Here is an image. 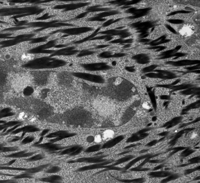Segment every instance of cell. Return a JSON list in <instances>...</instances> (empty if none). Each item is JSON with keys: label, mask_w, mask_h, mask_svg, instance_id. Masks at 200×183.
Wrapping results in <instances>:
<instances>
[{"label": "cell", "mask_w": 200, "mask_h": 183, "mask_svg": "<svg viewBox=\"0 0 200 183\" xmlns=\"http://www.w3.org/2000/svg\"><path fill=\"white\" fill-rule=\"evenodd\" d=\"M168 31V29L164 26V24L159 25L155 27L153 32L151 33L146 38L151 40H156L161 36L165 35Z\"/></svg>", "instance_id": "5"}, {"label": "cell", "mask_w": 200, "mask_h": 183, "mask_svg": "<svg viewBox=\"0 0 200 183\" xmlns=\"http://www.w3.org/2000/svg\"><path fill=\"white\" fill-rule=\"evenodd\" d=\"M142 160H140V161H138V162H137L138 164H135V165H134V167H132V168H135L137 167V166H138V165H139V164L141 163L142 162Z\"/></svg>", "instance_id": "27"}, {"label": "cell", "mask_w": 200, "mask_h": 183, "mask_svg": "<svg viewBox=\"0 0 200 183\" xmlns=\"http://www.w3.org/2000/svg\"><path fill=\"white\" fill-rule=\"evenodd\" d=\"M200 130L199 128H197L193 131L188 132L187 135L183 136L180 141L185 142L183 145L185 146H193L196 144L197 141H199Z\"/></svg>", "instance_id": "2"}, {"label": "cell", "mask_w": 200, "mask_h": 183, "mask_svg": "<svg viewBox=\"0 0 200 183\" xmlns=\"http://www.w3.org/2000/svg\"><path fill=\"white\" fill-rule=\"evenodd\" d=\"M81 66L85 70L91 72L109 70L111 68L108 64L103 62L83 64Z\"/></svg>", "instance_id": "4"}, {"label": "cell", "mask_w": 200, "mask_h": 183, "mask_svg": "<svg viewBox=\"0 0 200 183\" xmlns=\"http://www.w3.org/2000/svg\"><path fill=\"white\" fill-rule=\"evenodd\" d=\"M83 150V147H79L78 148L75 150V151L73 152L72 153L70 154V156H75L76 155H78L79 153H80V152L82 151Z\"/></svg>", "instance_id": "20"}, {"label": "cell", "mask_w": 200, "mask_h": 183, "mask_svg": "<svg viewBox=\"0 0 200 183\" xmlns=\"http://www.w3.org/2000/svg\"><path fill=\"white\" fill-rule=\"evenodd\" d=\"M75 135L76 134L75 133H69L66 131L65 133L59 136V137H56V138H52V139L50 140V142H52V143H55V142H58V141H61V140L65 139L72 137L73 136H75Z\"/></svg>", "instance_id": "11"}, {"label": "cell", "mask_w": 200, "mask_h": 183, "mask_svg": "<svg viewBox=\"0 0 200 183\" xmlns=\"http://www.w3.org/2000/svg\"><path fill=\"white\" fill-rule=\"evenodd\" d=\"M62 180V177L59 175H52L48 177L40 179L41 181L49 183H57L60 182Z\"/></svg>", "instance_id": "10"}, {"label": "cell", "mask_w": 200, "mask_h": 183, "mask_svg": "<svg viewBox=\"0 0 200 183\" xmlns=\"http://www.w3.org/2000/svg\"><path fill=\"white\" fill-rule=\"evenodd\" d=\"M157 166V164H153V163H149L146 164L145 165H144V168H153L154 167H155L156 166Z\"/></svg>", "instance_id": "22"}, {"label": "cell", "mask_w": 200, "mask_h": 183, "mask_svg": "<svg viewBox=\"0 0 200 183\" xmlns=\"http://www.w3.org/2000/svg\"><path fill=\"white\" fill-rule=\"evenodd\" d=\"M109 163L110 162H109L104 161L103 162L93 164L92 165H89V166H84V167L80 168L78 170V171H88V170L106 168V165Z\"/></svg>", "instance_id": "9"}, {"label": "cell", "mask_w": 200, "mask_h": 183, "mask_svg": "<svg viewBox=\"0 0 200 183\" xmlns=\"http://www.w3.org/2000/svg\"><path fill=\"white\" fill-rule=\"evenodd\" d=\"M105 161V160L103 159V156H95V157H82L78 159H77L69 161V163H73L78 162H86L89 163H97Z\"/></svg>", "instance_id": "7"}, {"label": "cell", "mask_w": 200, "mask_h": 183, "mask_svg": "<svg viewBox=\"0 0 200 183\" xmlns=\"http://www.w3.org/2000/svg\"><path fill=\"white\" fill-rule=\"evenodd\" d=\"M35 139V137L33 136H25L22 141H21V144L22 145H27L33 142Z\"/></svg>", "instance_id": "14"}, {"label": "cell", "mask_w": 200, "mask_h": 183, "mask_svg": "<svg viewBox=\"0 0 200 183\" xmlns=\"http://www.w3.org/2000/svg\"><path fill=\"white\" fill-rule=\"evenodd\" d=\"M198 12V11H197ZM197 12L188 13H179L169 16H167V20H180L186 22H193V18Z\"/></svg>", "instance_id": "6"}, {"label": "cell", "mask_w": 200, "mask_h": 183, "mask_svg": "<svg viewBox=\"0 0 200 183\" xmlns=\"http://www.w3.org/2000/svg\"><path fill=\"white\" fill-rule=\"evenodd\" d=\"M101 148H102V146L100 145H94L88 148L86 150V151H85V152L89 153L96 152V151H99Z\"/></svg>", "instance_id": "15"}, {"label": "cell", "mask_w": 200, "mask_h": 183, "mask_svg": "<svg viewBox=\"0 0 200 183\" xmlns=\"http://www.w3.org/2000/svg\"><path fill=\"white\" fill-rule=\"evenodd\" d=\"M66 131H57V132H53L47 136H46V137L48 138H56L61 136V135L63 134L64 133H65Z\"/></svg>", "instance_id": "16"}, {"label": "cell", "mask_w": 200, "mask_h": 183, "mask_svg": "<svg viewBox=\"0 0 200 183\" xmlns=\"http://www.w3.org/2000/svg\"><path fill=\"white\" fill-rule=\"evenodd\" d=\"M72 75L76 77L83 80L98 84H103L105 82L104 78L101 76L84 72H74Z\"/></svg>", "instance_id": "3"}, {"label": "cell", "mask_w": 200, "mask_h": 183, "mask_svg": "<svg viewBox=\"0 0 200 183\" xmlns=\"http://www.w3.org/2000/svg\"><path fill=\"white\" fill-rule=\"evenodd\" d=\"M94 137L92 136H89V137H88L87 139V140L88 142H93L94 141Z\"/></svg>", "instance_id": "25"}, {"label": "cell", "mask_w": 200, "mask_h": 183, "mask_svg": "<svg viewBox=\"0 0 200 183\" xmlns=\"http://www.w3.org/2000/svg\"><path fill=\"white\" fill-rule=\"evenodd\" d=\"M173 29L177 35L185 39L199 33V26L193 22H184L181 24H173L166 21L165 22Z\"/></svg>", "instance_id": "1"}, {"label": "cell", "mask_w": 200, "mask_h": 183, "mask_svg": "<svg viewBox=\"0 0 200 183\" xmlns=\"http://www.w3.org/2000/svg\"><path fill=\"white\" fill-rule=\"evenodd\" d=\"M44 158V156L43 155L41 154H38L35 155L34 156L33 155L31 157H30L29 158L27 159V160L30 162L36 161H40V160L43 159Z\"/></svg>", "instance_id": "18"}, {"label": "cell", "mask_w": 200, "mask_h": 183, "mask_svg": "<svg viewBox=\"0 0 200 183\" xmlns=\"http://www.w3.org/2000/svg\"><path fill=\"white\" fill-rule=\"evenodd\" d=\"M34 92V89L32 86H28L25 87L23 90V94L24 95L27 96H30L32 95Z\"/></svg>", "instance_id": "17"}, {"label": "cell", "mask_w": 200, "mask_h": 183, "mask_svg": "<svg viewBox=\"0 0 200 183\" xmlns=\"http://www.w3.org/2000/svg\"><path fill=\"white\" fill-rule=\"evenodd\" d=\"M35 147L43 149L46 151H60L66 148L65 147H61L58 145L55 144L52 142H48V143L39 144L37 145H35Z\"/></svg>", "instance_id": "8"}, {"label": "cell", "mask_w": 200, "mask_h": 183, "mask_svg": "<svg viewBox=\"0 0 200 183\" xmlns=\"http://www.w3.org/2000/svg\"><path fill=\"white\" fill-rule=\"evenodd\" d=\"M16 5V4L15 2H10L8 3V5L10 6V7H13V6H15Z\"/></svg>", "instance_id": "26"}, {"label": "cell", "mask_w": 200, "mask_h": 183, "mask_svg": "<svg viewBox=\"0 0 200 183\" xmlns=\"http://www.w3.org/2000/svg\"><path fill=\"white\" fill-rule=\"evenodd\" d=\"M60 170L61 169L58 166H52L46 170V172L47 173H56L59 172Z\"/></svg>", "instance_id": "19"}, {"label": "cell", "mask_w": 200, "mask_h": 183, "mask_svg": "<svg viewBox=\"0 0 200 183\" xmlns=\"http://www.w3.org/2000/svg\"><path fill=\"white\" fill-rule=\"evenodd\" d=\"M11 112V108H4L3 109H1V111H0V113L4 114L10 113V112Z\"/></svg>", "instance_id": "21"}, {"label": "cell", "mask_w": 200, "mask_h": 183, "mask_svg": "<svg viewBox=\"0 0 200 183\" xmlns=\"http://www.w3.org/2000/svg\"><path fill=\"white\" fill-rule=\"evenodd\" d=\"M80 146H72L70 148H68L65 149L64 150V151H61L60 153V154L61 155H65L67 154H70L72 153L73 152H74L75 150L77 149Z\"/></svg>", "instance_id": "12"}, {"label": "cell", "mask_w": 200, "mask_h": 183, "mask_svg": "<svg viewBox=\"0 0 200 183\" xmlns=\"http://www.w3.org/2000/svg\"><path fill=\"white\" fill-rule=\"evenodd\" d=\"M49 132V129H45L42 132H41V133L40 134V136L41 137H43L44 136L46 135L48 132Z\"/></svg>", "instance_id": "24"}, {"label": "cell", "mask_w": 200, "mask_h": 183, "mask_svg": "<svg viewBox=\"0 0 200 183\" xmlns=\"http://www.w3.org/2000/svg\"><path fill=\"white\" fill-rule=\"evenodd\" d=\"M79 52V53L77 54V56L78 57L81 58L94 54L96 53V52L89 50H84Z\"/></svg>", "instance_id": "13"}, {"label": "cell", "mask_w": 200, "mask_h": 183, "mask_svg": "<svg viewBox=\"0 0 200 183\" xmlns=\"http://www.w3.org/2000/svg\"><path fill=\"white\" fill-rule=\"evenodd\" d=\"M12 58V55L10 53H7L4 54V58L6 60H9Z\"/></svg>", "instance_id": "23"}]
</instances>
